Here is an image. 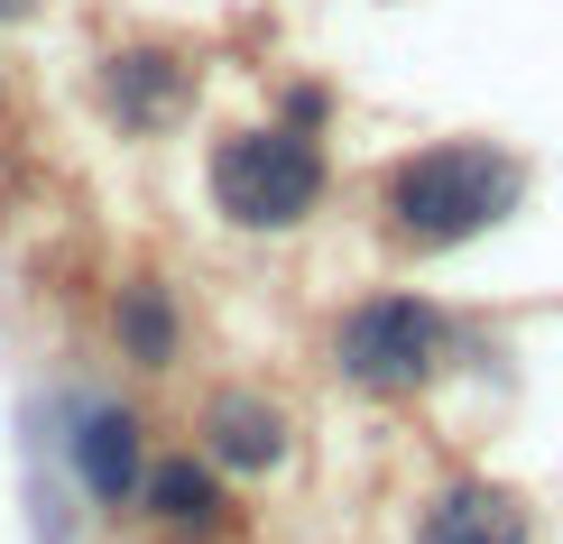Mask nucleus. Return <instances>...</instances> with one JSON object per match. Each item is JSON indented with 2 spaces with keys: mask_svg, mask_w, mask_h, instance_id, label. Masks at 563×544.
I'll return each instance as SVG.
<instances>
[{
  "mask_svg": "<svg viewBox=\"0 0 563 544\" xmlns=\"http://www.w3.org/2000/svg\"><path fill=\"white\" fill-rule=\"evenodd\" d=\"M527 195H536L527 157L508 148V138L462 130V138H434V148L388 157L379 185H369V212H379L388 249L443 258V249H472L481 231H499L508 212H527Z\"/></svg>",
  "mask_w": 563,
  "mask_h": 544,
  "instance_id": "nucleus-1",
  "label": "nucleus"
},
{
  "mask_svg": "<svg viewBox=\"0 0 563 544\" xmlns=\"http://www.w3.org/2000/svg\"><path fill=\"white\" fill-rule=\"evenodd\" d=\"M203 185H213V212L231 231H250V241H287V231H305L323 203H333V157H323V138L260 121V130H222L213 138Z\"/></svg>",
  "mask_w": 563,
  "mask_h": 544,
  "instance_id": "nucleus-2",
  "label": "nucleus"
},
{
  "mask_svg": "<svg viewBox=\"0 0 563 544\" xmlns=\"http://www.w3.org/2000/svg\"><path fill=\"white\" fill-rule=\"evenodd\" d=\"M323 360H333L342 388L361 397H426L443 369H453V304H434L426 287H379L361 304H342L333 333H323Z\"/></svg>",
  "mask_w": 563,
  "mask_h": 544,
  "instance_id": "nucleus-3",
  "label": "nucleus"
},
{
  "mask_svg": "<svg viewBox=\"0 0 563 544\" xmlns=\"http://www.w3.org/2000/svg\"><path fill=\"white\" fill-rule=\"evenodd\" d=\"M56 443L75 489L102 517L139 508V480H148V407L139 397H56Z\"/></svg>",
  "mask_w": 563,
  "mask_h": 544,
  "instance_id": "nucleus-4",
  "label": "nucleus"
},
{
  "mask_svg": "<svg viewBox=\"0 0 563 544\" xmlns=\"http://www.w3.org/2000/svg\"><path fill=\"white\" fill-rule=\"evenodd\" d=\"M195 56L167 37H121V46H102V65H92V102H102V121L121 130V138H167L185 111H195Z\"/></svg>",
  "mask_w": 563,
  "mask_h": 544,
  "instance_id": "nucleus-5",
  "label": "nucleus"
},
{
  "mask_svg": "<svg viewBox=\"0 0 563 544\" xmlns=\"http://www.w3.org/2000/svg\"><path fill=\"white\" fill-rule=\"evenodd\" d=\"M195 453L213 462L222 480H277V470L296 462V415H287V397L250 388V378L203 388V407H195Z\"/></svg>",
  "mask_w": 563,
  "mask_h": 544,
  "instance_id": "nucleus-6",
  "label": "nucleus"
},
{
  "mask_svg": "<svg viewBox=\"0 0 563 544\" xmlns=\"http://www.w3.org/2000/svg\"><path fill=\"white\" fill-rule=\"evenodd\" d=\"M416 544H536V508L489 470H453L416 508Z\"/></svg>",
  "mask_w": 563,
  "mask_h": 544,
  "instance_id": "nucleus-7",
  "label": "nucleus"
},
{
  "mask_svg": "<svg viewBox=\"0 0 563 544\" xmlns=\"http://www.w3.org/2000/svg\"><path fill=\"white\" fill-rule=\"evenodd\" d=\"M102 333H111V351L139 369V378H167V369H185V304H176V287L157 268H130L121 287H111V304H102Z\"/></svg>",
  "mask_w": 563,
  "mask_h": 544,
  "instance_id": "nucleus-8",
  "label": "nucleus"
},
{
  "mask_svg": "<svg viewBox=\"0 0 563 544\" xmlns=\"http://www.w3.org/2000/svg\"><path fill=\"white\" fill-rule=\"evenodd\" d=\"M139 517H157L167 535L213 544L231 526V480L203 453H167V462H148V480H139Z\"/></svg>",
  "mask_w": 563,
  "mask_h": 544,
  "instance_id": "nucleus-9",
  "label": "nucleus"
},
{
  "mask_svg": "<svg viewBox=\"0 0 563 544\" xmlns=\"http://www.w3.org/2000/svg\"><path fill=\"white\" fill-rule=\"evenodd\" d=\"M29 535L37 544H75V499H65V480L37 470V462H29Z\"/></svg>",
  "mask_w": 563,
  "mask_h": 544,
  "instance_id": "nucleus-10",
  "label": "nucleus"
},
{
  "mask_svg": "<svg viewBox=\"0 0 563 544\" xmlns=\"http://www.w3.org/2000/svg\"><path fill=\"white\" fill-rule=\"evenodd\" d=\"M268 121L323 138V130H333V92H323V84H277V111H268Z\"/></svg>",
  "mask_w": 563,
  "mask_h": 544,
  "instance_id": "nucleus-11",
  "label": "nucleus"
},
{
  "mask_svg": "<svg viewBox=\"0 0 563 544\" xmlns=\"http://www.w3.org/2000/svg\"><path fill=\"white\" fill-rule=\"evenodd\" d=\"M37 10H46V0H0V29H29Z\"/></svg>",
  "mask_w": 563,
  "mask_h": 544,
  "instance_id": "nucleus-12",
  "label": "nucleus"
}]
</instances>
